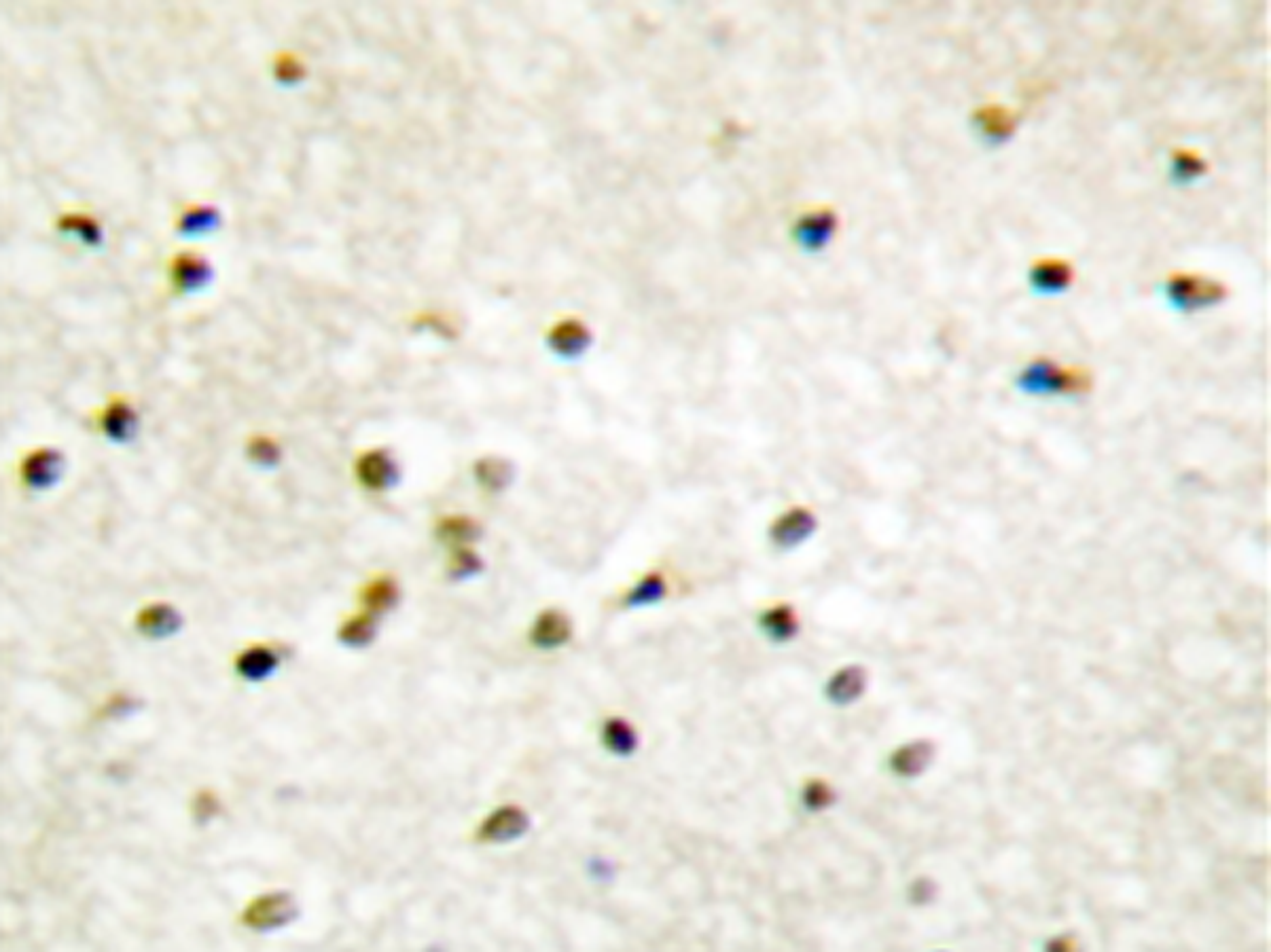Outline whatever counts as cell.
Returning <instances> with one entry per match:
<instances>
[{
	"mask_svg": "<svg viewBox=\"0 0 1271 952\" xmlns=\"http://www.w3.org/2000/svg\"><path fill=\"white\" fill-rule=\"evenodd\" d=\"M836 216L830 212H816L812 216H807L801 220V225L797 229V237L801 241V246L805 250H820L824 248L828 239L836 233Z\"/></svg>",
	"mask_w": 1271,
	"mask_h": 952,
	"instance_id": "484cf974",
	"label": "cell"
},
{
	"mask_svg": "<svg viewBox=\"0 0 1271 952\" xmlns=\"http://www.w3.org/2000/svg\"><path fill=\"white\" fill-rule=\"evenodd\" d=\"M573 620L566 612L558 608L543 610L530 627L528 639L539 650H558L564 648L573 639Z\"/></svg>",
	"mask_w": 1271,
	"mask_h": 952,
	"instance_id": "8fae6325",
	"label": "cell"
},
{
	"mask_svg": "<svg viewBox=\"0 0 1271 952\" xmlns=\"http://www.w3.org/2000/svg\"><path fill=\"white\" fill-rule=\"evenodd\" d=\"M602 741L615 756H631L639 747L636 728L623 718H608L602 726Z\"/></svg>",
	"mask_w": 1271,
	"mask_h": 952,
	"instance_id": "4316f807",
	"label": "cell"
},
{
	"mask_svg": "<svg viewBox=\"0 0 1271 952\" xmlns=\"http://www.w3.org/2000/svg\"><path fill=\"white\" fill-rule=\"evenodd\" d=\"M297 919V906L289 893H266L255 897L242 915V923L255 932H274Z\"/></svg>",
	"mask_w": 1271,
	"mask_h": 952,
	"instance_id": "52a82bcc",
	"label": "cell"
},
{
	"mask_svg": "<svg viewBox=\"0 0 1271 952\" xmlns=\"http://www.w3.org/2000/svg\"><path fill=\"white\" fill-rule=\"evenodd\" d=\"M530 828V817L519 807H500L479 828V840L492 845H505L521 838Z\"/></svg>",
	"mask_w": 1271,
	"mask_h": 952,
	"instance_id": "30bf717a",
	"label": "cell"
},
{
	"mask_svg": "<svg viewBox=\"0 0 1271 952\" xmlns=\"http://www.w3.org/2000/svg\"><path fill=\"white\" fill-rule=\"evenodd\" d=\"M94 428L115 445H127L136 438L140 419L127 396L115 394L106 401V405L94 409L92 413Z\"/></svg>",
	"mask_w": 1271,
	"mask_h": 952,
	"instance_id": "3957f363",
	"label": "cell"
},
{
	"mask_svg": "<svg viewBox=\"0 0 1271 952\" xmlns=\"http://www.w3.org/2000/svg\"><path fill=\"white\" fill-rule=\"evenodd\" d=\"M376 635H378V616L369 614L365 610L361 614L346 618L341 627L337 629V639L344 646H350V648H365L376 639Z\"/></svg>",
	"mask_w": 1271,
	"mask_h": 952,
	"instance_id": "d4e9b609",
	"label": "cell"
},
{
	"mask_svg": "<svg viewBox=\"0 0 1271 952\" xmlns=\"http://www.w3.org/2000/svg\"><path fill=\"white\" fill-rule=\"evenodd\" d=\"M272 75L276 83L284 87H295L308 79V64H305V60L297 51L282 49L272 60Z\"/></svg>",
	"mask_w": 1271,
	"mask_h": 952,
	"instance_id": "83f0119b",
	"label": "cell"
},
{
	"mask_svg": "<svg viewBox=\"0 0 1271 952\" xmlns=\"http://www.w3.org/2000/svg\"><path fill=\"white\" fill-rule=\"evenodd\" d=\"M816 527H818L816 515L809 511V508L795 506L791 508V511L782 513L770 525V540L776 548H782V550L797 548L814 536Z\"/></svg>",
	"mask_w": 1271,
	"mask_h": 952,
	"instance_id": "9c48e42d",
	"label": "cell"
},
{
	"mask_svg": "<svg viewBox=\"0 0 1271 952\" xmlns=\"http://www.w3.org/2000/svg\"><path fill=\"white\" fill-rule=\"evenodd\" d=\"M666 595H668L666 575L662 571H649L625 593L623 608L641 610V608L657 606L666 600Z\"/></svg>",
	"mask_w": 1271,
	"mask_h": 952,
	"instance_id": "7402d4cb",
	"label": "cell"
},
{
	"mask_svg": "<svg viewBox=\"0 0 1271 952\" xmlns=\"http://www.w3.org/2000/svg\"><path fill=\"white\" fill-rule=\"evenodd\" d=\"M64 472V453L56 447H34L21 455L17 477L30 492H47L56 487Z\"/></svg>",
	"mask_w": 1271,
	"mask_h": 952,
	"instance_id": "277c9868",
	"label": "cell"
},
{
	"mask_svg": "<svg viewBox=\"0 0 1271 952\" xmlns=\"http://www.w3.org/2000/svg\"><path fill=\"white\" fill-rule=\"evenodd\" d=\"M481 571H484V561H481V557L471 546L454 548L452 559L448 563V573L454 580H467L473 578V575H479Z\"/></svg>",
	"mask_w": 1271,
	"mask_h": 952,
	"instance_id": "4dcf8cb0",
	"label": "cell"
},
{
	"mask_svg": "<svg viewBox=\"0 0 1271 952\" xmlns=\"http://www.w3.org/2000/svg\"><path fill=\"white\" fill-rule=\"evenodd\" d=\"M759 627L763 635L770 641H774V644H788V641H793L797 637L801 625H799V616L793 606L778 604L774 608H767L759 616Z\"/></svg>",
	"mask_w": 1271,
	"mask_h": 952,
	"instance_id": "ac0fdd59",
	"label": "cell"
},
{
	"mask_svg": "<svg viewBox=\"0 0 1271 952\" xmlns=\"http://www.w3.org/2000/svg\"><path fill=\"white\" fill-rule=\"evenodd\" d=\"M591 343V335L583 322L564 320L550 333V345L562 358H577Z\"/></svg>",
	"mask_w": 1271,
	"mask_h": 952,
	"instance_id": "44dd1931",
	"label": "cell"
},
{
	"mask_svg": "<svg viewBox=\"0 0 1271 952\" xmlns=\"http://www.w3.org/2000/svg\"><path fill=\"white\" fill-rule=\"evenodd\" d=\"M183 618L179 610L170 604H151L136 616V629L149 639H166L181 631Z\"/></svg>",
	"mask_w": 1271,
	"mask_h": 952,
	"instance_id": "9a60e30c",
	"label": "cell"
},
{
	"mask_svg": "<svg viewBox=\"0 0 1271 952\" xmlns=\"http://www.w3.org/2000/svg\"><path fill=\"white\" fill-rule=\"evenodd\" d=\"M867 681V671L861 665H848L838 673H833L826 681V699L833 705H852L865 695Z\"/></svg>",
	"mask_w": 1271,
	"mask_h": 952,
	"instance_id": "2e32d148",
	"label": "cell"
},
{
	"mask_svg": "<svg viewBox=\"0 0 1271 952\" xmlns=\"http://www.w3.org/2000/svg\"><path fill=\"white\" fill-rule=\"evenodd\" d=\"M1208 174V162L1197 150L1178 148L1172 152V179L1178 185H1191Z\"/></svg>",
	"mask_w": 1271,
	"mask_h": 952,
	"instance_id": "f1b7e54d",
	"label": "cell"
},
{
	"mask_svg": "<svg viewBox=\"0 0 1271 952\" xmlns=\"http://www.w3.org/2000/svg\"><path fill=\"white\" fill-rule=\"evenodd\" d=\"M401 600V589L397 585V580L392 575H378V578L369 580L359 595V602L363 606L365 612L374 614V616H382L390 610L397 608Z\"/></svg>",
	"mask_w": 1271,
	"mask_h": 952,
	"instance_id": "d6986e66",
	"label": "cell"
},
{
	"mask_svg": "<svg viewBox=\"0 0 1271 952\" xmlns=\"http://www.w3.org/2000/svg\"><path fill=\"white\" fill-rule=\"evenodd\" d=\"M933 758H935V747L928 741H917V743H909L898 749L892 756L890 764L896 774L911 779V777H919V774L931 766Z\"/></svg>",
	"mask_w": 1271,
	"mask_h": 952,
	"instance_id": "cb8c5ba5",
	"label": "cell"
},
{
	"mask_svg": "<svg viewBox=\"0 0 1271 952\" xmlns=\"http://www.w3.org/2000/svg\"><path fill=\"white\" fill-rule=\"evenodd\" d=\"M355 479L367 492L382 494L392 490L401 479L399 463L384 447L367 449L355 459Z\"/></svg>",
	"mask_w": 1271,
	"mask_h": 952,
	"instance_id": "8992f818",
	"label": "cell"
},
{
	"mask_svg": "<svg viewBox=\"0 0 1271 952\" xmlns=\"http://www.w3.org/2000/svg\"><path fill=\"white\" fill-rule=\"evenodd\" d=\"M280 667V654L276 648L266 644H255L245 648L233 660L235 673L247 681H266Z\"/></svg>",
	"mask_w": 1271,
	"mask_h": 952,
	"instance_id": "4fadbf2b",
	"label": "cell"
},
{
	"mask_svg": "<svg viewBox=\"0 0 1271 952\" xmlns=\"http://www.w3.org/2000/svg\"><path fill=\"white\" fill-rule=\"evenodd\" d=\"M1017 388L1030 396H1085L1093 388V375L1083 366L1060 364L1051 358L1028 362L1017 375Z\"/></svg>",
	"mask_w": 1271,
	"mask_h": 952,
	"instance_id": "6da1fadb",
	"label": "cell"
},
{
	"mask_svg": "<svg viewBox=\"0 0 1271 952\" xmlns=\"http://www.w3.org/2000/svg\"><path fill=\"white\" fill-rule=\"evenodd\" d=\"M434 536L442 544L454 548L471 546L481 538V525L465 515H448L436 521Z\"/></svg>",
	"mask_w": 1271,
	"mask_h": 952,
	"instance_id": "ffe728a7",
	"label": "cell"
},
{
	"mask_svg": "<svg viewBox=\"0 0 1271 952\" xmlns=\"http://www.w3.org/2000/svg\"><path fill=\"white\" fill-rule=\"evenodd\" d=\"M247 457L259 468H276L282 461V447L278 438L259 432L247 440Z\"/></svg>",
	"mask_w": 1271,
	"mask_h": 952,
	"instance_id": "f546056e",
	"label": "cell"
},
{
	"mask_svg": "<svg viewBox=\"0 0 1271 952\" xmlns=\"http://www.w3.org/2000/svg\"><path fill=\"white\" fill-rule=\"evenodd\" d=\"M1028 280L1035 293L1060 295V293H1066L1068 288L1075 284L1077 272H1075V265H1072L1068 258L1041 256L1030 265Z\"/></svg>",
	"mask_w": 1271,
	"mask_h": 952,
	"instance_id": "ba28073f",
	"label": "cell"
},
{
	"mask_svg": "<svg viewBox=\"0 0 1271 952\" xmlns=\"http://www.w3.org/2000/svg\"><path fill=\"white\" fill-rule=\"evenodd\" d=\"M833 803H836V791L822 781H812L803 791V805L809 811H824Z\"/></svg>",
	"mask_w": 1271,
	"mask_h": 952,
	"instance_id": "1f68e13d",
	"label": "cell"
},
{
	"mask_svg": "<svg viewBox=\"0 0 1271 952\" xmlns=\"http://www.w3.org/2000/svg\"><path fill=\"white\" fill-rule=\"evenodd\" d=\"M193 813H195V819H197V822H200V824H206L208 819H212V817L218 813V801H216V796H214V794H210V791L197 794V799H195V803H193Z\"/></svg>",
	"mask_w": 1271,
	"mask_h": 952,
	"instance_id": "d6a6232c",
	"label": "cell"
},
{
	"mask_svg": "<svg viewBox=\"0 0 1271 952\" xmlns=\"http://www.w3.org/2000/svg\"><path fill=\"white\" fill-rule=\"evenodd\" d=\"M473 477L484 492L502 494L513 481V466L500 457H481L475 461Z\"/></svg>",
	"mask_w": 1271,
	"mask_h": 952,
	"instance_id": "603a6c76",
	"label": "cell"
},
{
	"mask_svg": "<svg viewBox=\"0 0 1271 952\" xmlns=\"http://www.w3.org/2000/svg\"><path fill=\"white\" fill-rule=\"evenodd\" d=\"M1164 295L1170 305L1178 312H1201L1214 305H1220L1230 291L1227 286L1210 276L1203 274H1187L1176 272L1164 284Z\"/></svg>",
	"mask_w": 1271,
	"mask_h": 952,
	"instance_id": "7a4b0ae2",
	"label": "cell"
},
{
	"mask_svg": "<svg viewBox=\"0 0 1271 952\" xmlns=\"http://www.w3.org/2000/svg\"><path fill=\"white\" fill-rule=\"evenodd\" d=\"M975 125L979 129V134L983 136V140H988L990 144H1002L1006 140H1011V136L1015 134L1019 117L1015 110L1006 108L1002 104H985L979 106L975 110Z\"/></svg>",
	"mask_w": 1271,
	"mask_h": 952,
	"instance_id": "7c38bea8",
	"label": "cell"
},
{
	"mask_svg": "<svg viewBox=\"0 0 1271 952\" xmlns=\"http://www.w3.org/2000/svg\"><path fill=\"white\" fill-rule=\"evenodd\" d=\"M166 272L174 295L200 293L212 282L214 276L210 260L197 250H181L172 254Z\"/></svg>",
	"mask_w": 1271,
	"mask_h": 952,
	"instance_id": "5b68a950",
	"label": "cell"
},
{
	"mask_svg": "<svg viewBox=\"0 0 1271 952\" xmlns=\"http://www.w3.org/2000/svg\"><path fill=\"white\" fill-rule=\"evenodd\" d=\"M218 227H221V212H218V208L212 204H200V202L185 204L179 210L177 220H174V231L189 239L210 235Z\"/></svg>",
	"mask_w": 1271,
	"mask_h": 952,
	"instance_id": "5bb4252c",
	"label": "cell"
},
{
	"mask_svg": "<svg viewBox=\"0 0 1271 952\" xmlns=\"http://www.w3.org/2000/svg\"><path fill=\"white\" fill-rule=\"evenodd\" d=\"M56 229L62 235L79 237L81 243L90 248H100L104 243V231L100 220L85 210H69L56 218Z\"/></svg>",
	"mask_w": 1271,
	"mask_h": 952,
	"instance_id": "e0dca14e",
	"label": "cell"
}]
</instances>
